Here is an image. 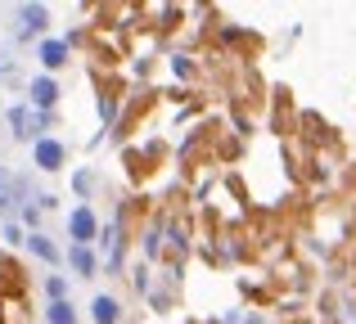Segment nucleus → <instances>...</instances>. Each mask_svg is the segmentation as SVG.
Here are the masks:
<instances>
[{
  "label": "nucleus",
  "mask_w": 356,
  "mask_h": 324,
  "mask_svg": "<svg viewBox=\"0 0 356 324\" xmlns=\"http://www.w3.org/2000/svg\"><path fill=\"white\" fill-rule=\"evenodd\" d=\"M41 18H45V9L27 5V9H23V32H36V27H41Z\"/></svg>",
  "instance_id": "6"
},
{
  "label": "nucleus",
  "mask_w": 356,
  "mask_h": 324,
  "mask_svg": "<svg viewBox=\"0 0 356 324\" xmlns=\"http://www.w3.org/2000/svg\"><path fill=\"white\" fill-rule=\"evenodd\" d=\"M41 59L50 63V68H54V63H63V45H59V41H45V45H41Z\"/></svg>",
  "instance_id": "7"
},
{
  "label": "nucleus",
  "mask_w": 356,
  "mask_h": 324,
  "mask_svg": "<svg viewBox=\"0 0 356 324\" xmlns=\"http://www.w3.org/2000/svg\"><path fill=\"white\" fill-rule=\"evenodd\" d=\"M72 266H77L81 275H90V271H95V257H90V248H77V253H72Z\"/></svg>",
  "instance_id": "5"
},
{
  "label": "nucleus",
  "mask_w": 356,
  "mask_h": 324,
  "mask_svg": "<svg viewBox=\"0 0 356 324\" xmlns=\"http://www.w3.org/2000/svg\"><path fill=\"white\" fill-rule=\"evenodd\" d=\"M72 235H77V248H86V244H90V235H95V221H90V212H86V207L72 216Z\"/></svg>",
  "instance_id": "1"
},
{
  "label": "nucleus",
  "mask_w": 356,
  "mask_h": 324,
  "mask_svg": "<svg viewBox=\"0 0 356 324\" xmlns=\"http://www.w3.org/2000/svg\"><path fill=\"white\" fill-rule=\"evenodd\" d=\"M95 320H99V324H113V320H118V302H113V298H99V302H95Z\"/></svg>",
  "instance_id": "3"
},
{
  "label": "nucleus",
  "mask_w": 356,
  "mask_h": 324,
  "mask_svg": "<svg viewBox=\"0 0 356 324\" xmlns=\"http://www.w3.org/2000/svg\"><path fill=\"white\" fill-rule=\"evenodd\" d=\"M32 95H36V104L45 108V104H54V95H59V90H54L50 81H36V86H32Z\"/></svg>",
  "instance_id": "4"
},
{
  "label": "nucleus",
  "mask_w": 356,
  "mask_h": 324,
  "mask_svg": "<svg viewBox=\"0 0 356 324\" xmlns=\"http://www.w3.org/2000/svg\"><path fill=\"white\" fill-rule=\"evenodd\" d=\"M36 162H41V167H50V171H54V167L63 162V149H59V144H36Z\"/></svg>",
  "instance_id": "2"
},
{
  "label": "nucleus",
  "mask_w": 356,
  "mask_h": 324,
  "mask_svg": "<svg viewBox=\"0 0 356 324\" xmlns=\"http://www.w3.org/2000/svg\"><path fill=\"white\" fill-rule=\"evenodd\" d=\"M50 320H54V324H72V316H68V307H54V311H50Z\"/></svg>",
  "instance_id": "8"
}]
</instances>
